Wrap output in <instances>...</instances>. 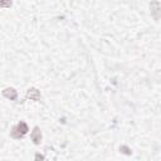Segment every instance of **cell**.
I'll return each mask as SVG.
<instances>
[{
    "mask_svg": "<svg viewBox=\"0 0 161 161\" xmlns=\"http://www.w3.org/2000/svg\"><path fill=\"white\" fill-rule=\"evenodd\" d=\"M31 140L34 141L36 145H39L40 144V141H42V132L39 130V127H36L34 131L31 132Z\"/></svg>",
    "mask_w": 161,
    "mask_h": 161,
    "instance_id": "cell-1",
    "label": "cell"
},
{
    "mask_svg": "<svg viewBox=\"0 0 161 161\" xmlns=\"http://www.w3.org/2000/svg\"><path fill=\"white\" fill-rule=\"evenodd\" d=\"M28 98L33 100V101H40V92L36 88H31L28 91Z\"/></svg>",
    "mask_w": 161,
    "mask_h": 161,
    "instance_id": "cell-2",
    "label": "cell"
},
{
    "mask_svg": "<svg viewBox=\"0 0 161 161\" xmlns=\"http://www.w3.org/2000/svg\"><path fill=\"white\" fill-rule=\"evenodd\" d=\"M3 94L7 98H9V100H15L17 96H18V93H17V91H15L14 88H7V89L3 92Z\"/></svg>",
    "mask_w": 161,
    "mask_h": 161,
    "instance_id": "cell-3",
    "label": "cell"
},
{
    "mask_svg": "<svg viewBox=\"0 0 161 161\" xmlns=\"http://www.w3.org/2000/svg\"><path fill=\"white\" fill-rule=\"evenodd\" d=\"M15 127H17V130L19 131V134H20V135H23V136H24V135H26V134H28V131H29L28 125H26L25 122H20V123H19L18 126H15Z\"/></svg>",
    "mask_w": 161,
    "mask_h": 161,
    "instance_id": "cell-4",
    "label": "cell"
},
{
    "mask_svg": "<svg viewBox=\"0 0 161 161\" xmlns=\"http://www.w3.org/2000/svg\"><path fill=\"white\" fill-rule=\"evenodd\" d=\"M12 7V0H0V8H9Z\"/></svg>",
    "mask_w": 161,
    "mask_h": 161,
    "instance_id": "cell-5",
    "label": "cell"
},
{
    "mask_svg": "<svg viewBox=\"0 0 161 161\" xmlns=\"http://www.w3.org/2000/svg\"><path fill=\"white\" fill-rule=\"evenodd\" d=\"M121 150H123V152H125V154H128V155H130V154H131V151H130V150H128V149H127L126 146H122V147H121Z\"/></svg>",
    "mask_w": 161,
    "mask_h": 161,
    "instance_id": "cell-6",
    "label": "cell"
}]
</instances>
